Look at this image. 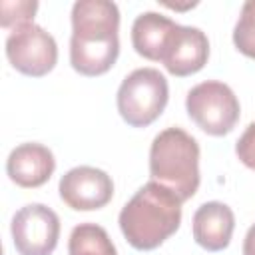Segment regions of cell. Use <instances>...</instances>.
Returning a JSON list of instances; mask_svg holds the SVG:
<instances>
[{
    "label": "cell",
    "instance_id": "16",
    "mask_svg": "<svg viewBox=\"0 0 255 255\" xmlns=\"http://www.w3.org/2000/svg\"><path fill=\"white\" fill-rule=\"evenodd\" d=\"M235 153L243 165L255 169V122H251L235 143Z\"/></svg>",
    "mask_w": 255,
    "mask_h": 255
},
{
    "label": "cell",
    "instance_id": "9",
    "mask_svg": "<svg viewBox=\"0 0 255 255\" xmlns=\"http://www.w3.org/2000/svg\"><path fill=\"white\" fill-rule=\"evenodd\" d=\"M209 58V40L203 30L195 26L177 24L171 32L161 56V64L171 76L185 78L199 72Z\"/></svg>",
    "mask_w": 255,
    "mask_h": 255
},
{
    "label": "cell",
    "instance_id": "6",
    "mask_svg": "<svg viewBox=\"0 0 255 255\" xmlns=\"http://www.w3.org/2000/svg\"><path fill=\"white\" fill-rule=\"evenodd\" d=\"M6 58L24 76L42 78L58 62V44L50 32L38 24L14 28L6 38Z\"/></svg>",
    "mask_w": 255,
    "mask_h": 255
},
{
    "label": "cell",
    "instance_id": "14",
    "mask_svg": "<svg viewBox=\"0 0 255 255\" xmlns=\"http://www.w3.org/2000/svg\"><path fill=\"white\" fill-rule=\"evenodd\" d=\"M233 44L243 56L255 58V0H247L241 6V14L233 28Z\"/></svg>",
    "mask_w": 255,
    "mask_h": 255
},
{
    "label": "cell",
    "instance_id": "4",
    "mask_svg": "<svg viewBox=\"0 0 255 255\" xmlns=\"http://www.w3.org/2000/svg\"><path fill=\"white\" fill-rule=\"evenodd\" d=\"M169 86L165 76L155 68H137L124 78L118 88V112L131 128L153 124L165 110Z\"/></svg>",
    "mask_w": 255,
    "mask_h": 255
},
{
    "label": "cell",
    "instance_id": "7",
    "mask_svg": "<svg viewBox=\"0 0 255 255\" xmlns=\"http://www.w3.org/2000/svg\"><path fill=\"white\" fill-rule=\"evenodd\" d=\"M10 231L20 255H52L60 239V217L44 203H28L14 213Z\"/></svg>",
    "mask_w": 255,
    "mask_h": 255
},
{
    "label": "cell",
    "instance_id": "12",
    "mask_svg": "<svg viewBox=\"0 0 255 255\" xmlns=\"http://www.w3.org/2000/svg\"><path fill=\"white\" fill-rule=\"evenodd\" d=\"M175 22L159 12H141L131 24V44L133 50L153 62H161L163 50L171 32L175 30Z\"/></svg>",
    "mask_w": 255,
    "mask_h": 255
},
{
    "label": "cell",
    "instance_id": "3",
    "mask_svg": "<svg viewBox=\"0 0 255 255\" xmlns=\"http://www.w3.org/2000/svg\"><path fill=\"white\" fill-rule=\"evenodd\" d=\"M149 175L171 189L181 201L195 195L199 187V143L181 128H165L149 147Z\"/></svg>",
    "mask_w": 255,
    "mask_h": 255
},
{
    "label": "cell",
    "instance_id": "17",
    "mask_svg": "<svg viewBox=\"0 0 255 255\" xmlns=\"http://www.w3.org/2000/svg\"><path fill=\"white\" fill-rule=\"evenodd\" d=\"M243 255H255V223L245 233V239H243Z\"/></svg>",
    "mask_w": 255,
    "mask_h": 255
},
{
    "label": "cell",
    "instance_id": "1",
    "mask_svg": "<svg viewBox=\"0 0 255 255\" xmlns=\"http://www.w3.org/2000/svg\"><path fill=\"white\" fill-rule=\"evenodd\" d=\"M120 10L110 0H78L72 6L70 64L82 76L106 74L120 56Z\"/></svg>",
    "mask_w": 255,
    "mask_h": 255
},
{
    "label": "cell",
    "instance_id": "2",
    "mask_svg": "<svg viewBox=\"0 0 255 255\" xmlns=\"http://www.w3.org/2000/svg\"><path fill=\"white\" fill-rule=\"evenodd\" d=\"M181 199L157 181L141 185L122 207L118 223L126 241L137 251H151L171 237L181 223Z\"/></svg>",
    "mask_w": 255,
    "mask_h": 255
},
{
    "label": "cell",
    "instance_id": "10",
    "mask_svg": "<svg viewBox=\"0 0 255 255\" xmlns=\"http://www.w3.org/2000/svg\"><path fill=\"white\" fill-rule=\"evenodd\" d=\"M56 169L54 153L36 141L16 145L6 159L8 177L20 187H40L44 185Z\"/></svg>",
    "mask_w": 255,
    "mask_h": 255
},
{
    "label": "cell",
    "instance_id": "8",
    "mask_svg": "<svg viewBox=\"0 0 255 255\" xmlns=\"http://www.w3.org/2000/svg\"><path fill=\"white\" fill-rule=\"evenodd\" d=\"M58 191L62 201L70 209L94 211L110 203L114 195V181L104 169L92 165H78L62 175Z\"/></svg>",
    "mask_w": 255,
    "mask_h": 255
},
{
    "label": "cell",
    "instance_id": "11",
    "mask_svg": "<svg viewBox=\"0 0 255 255\" xmlns=\"http://www.w3.org/2000/svg\"><path fill=\"white\" fill-rule=\"evenodd\" d=\"M235 229V215L221 201H207L193 213V239L207 251H221L229 245Z\"/></svg>",
    "mask_w": 255,
    "mask_h": 255
},
{
    "label": "cell",
    "instance_id": "5",
    "mask_svg": "<svg viewBox=\"0 0 255 255\" xmlns=\"http://www.w3.org/2000/svg\"><path fill=\"white\" fill-rule=\"evenodd\" d=\"M185 110L199 129L215 137L229 133L241 114L239 100L233 90L217 80H207L193 86L187 92Z\"/></svg>",
    "mask_w": 255,
    "mask_h": 255
},
{
    "label": "cell",
    "instance_id": "13",
    "mask_svg": "<svg viewBox=\"0 0 255 255\" xmlns=\"http://www.w3.org/2000/svg\"><path fill=\"white\" fill-rule=\"evenodd\" d=\"M68 255H118V251L102 225L80 223L70 233Z\"/></svg>",
    "mask_w": 255,
    "mask_h": 255
},
{
    "label": "cell",
    "instance_id": "15",
    "mask_svg": "<svg viewBox=\"0 0 255 255\" xmlns=\"http://www.w3.org/2000/svg\"><path fill=\"white\" fill-rule=\"evenodd\" d=\"M38 10L36 0H2L0 2V26L2 28H18L34 22V14Z\"/></svg>",
    "mask_w": 255,
    "mask_h": 255
}]
</instances>
